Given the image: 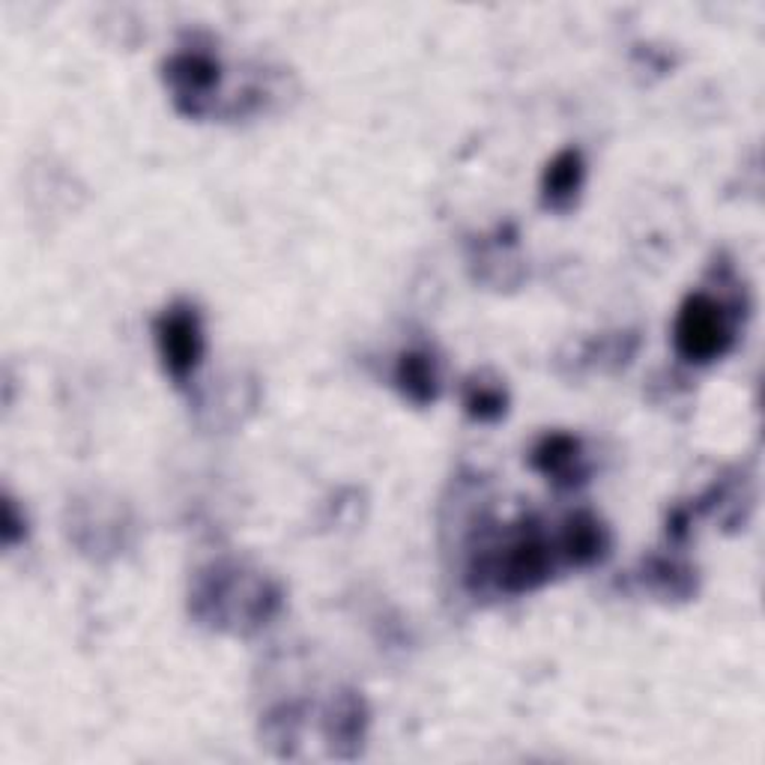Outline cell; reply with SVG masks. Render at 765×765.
<instances>
[{
	"label": "cell",
	"instance_id": "7",
	"mask_svg": "<svg viewBox=\"0 0 765 765\" xmlns=\"http://www.w3.org/2000/svg\"><path fill=\"white\" fill-rule=\"evenodd\" d=\"M536 467L548 475H563L574 461H577V443L572 437H548L536 449Z\"/></svg>",
	"mask_w": 765,
	"mask_h": 765
},
{
	"label": "cell",
	"instance_id": "1",
	"mask_svg": "<svg viewBox=\"0 0 765 765\" xmlns=\"http://www.w3.org/2000/svg\"><path fill=\"white\" fill-rule=\"evenodd\" d=\"M732 344L730 320L715 299L691 296L675 320V348L691 362H711Z\"/></svg>",
	"mask_w": 765,
	"mask_h": 765
},
{
	"label": "cell",
	"instance_id": "9",
	"mask_svg": "<svg viewBox=\"0 0 765 765\" xmlns=\"http://www.w3.org/2000/svg\"><path fill=\"white\" fill-rule=\"evenodd\" d=\"M506 401H503V395L496 392V389H479V392H473L470 398H467V407H470V413L479 419H494L499 416L503 410H506Z\"/></svg>",
	"mask_w": 765,
	"mask_h": 765
},
{
	"label": "cell",
	"instance_id": "8",
	"mask_svg": "<svg viewBox=\"0 0 765 765\" xmlns=\"http://www.w3.org/2000/svg\"><path fill=\"white\" fill-rule=\"evenodd\" d=\"M174 79L189 91H207L213 81H219V67H213L210 57L186 55L174 63Z\"/></svg>",
	"mask_w": 765,
	"mask_h": 765
},
{
	"label": "cell",
	"instance_id": "4",
	"mask_svg": "<svg viewBox=\"0 0 765 765\" xmlns=\"http://www.w3.org/2000/svg\"><path fill=\"white\" fill-rule=\"evenodd\" d=\"M580 180H584V162H580V153L574 150H565L560 156L553 158L551 168L544 174V195L551 203H565L572 201L574 191L580 189Z\"/></svg>",
	"mask_w": 765,
	"mask_h": 765
},
{
	"label": "cell",
	"instance_id": "2",
	"mask_svg": "<svg viewBox=\"0 0 765 765\" xmlns=\"http://www.w3.org/2000/svg\"><path fill=\"white\" fill-rule=\"evenodd\" d=\"M158 336V350H162V360L168 365V372L177 377V380H186L195 365L201 360L203 338H201V323L198 317L189 308H174L168 315L158 320L156 327Z\"/></svg>",
	"mask_w": 765,
	"mask_h": 765
},
{
	"label": "cell",
	"instance_id": "6",
	"mask_svg": "<svg viewBox=\"0 0 765 765\" xmlns=\"http://www.w3.org/2000/svg\"><path fill=\"white\" fill-rule=\"evenodd\" d=\"M563 548L574 563H592V560H598V553L604 551V532L598 529L596 520L577 518L565 529Z\"/></svg>",
	"mask_w": 765,
	"mask_h": 765
},
{
	"label": "cell",
	"instance_id": "5",
	"mask_svg": "<svg viewBox=\"0 0 765 765\" xmlns=\"http://www.w3.org/2000/svg\"><path fill=\"white\" fill-rule=\"evenodd\" d=\"M398 382L404 395H410L413 401L425 404L437 395V374L431 368V362L419 353H404L401 365H398Z\"/></svg>",
	"mask_w": 765,
	"mask_h": 765
},
{
	"label": "cell",
	"instance_id": "3",
	"mask_svg": "<svg viewBox=\"0 0 765 765\" xmlns=\"http://www.w3.org/2000/svg\"><path fill=\"white\" fill-rule=\"evenodd\" d=\"M548 572H551L548 544L536 536H527L508 548L506 560L499 565V586H506L508 592H527L532 586L544 584Z\"/></svg>",
	"mask_w": 765,
	"mask_h": 765
}]
</instances>
